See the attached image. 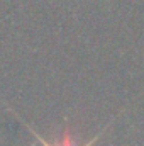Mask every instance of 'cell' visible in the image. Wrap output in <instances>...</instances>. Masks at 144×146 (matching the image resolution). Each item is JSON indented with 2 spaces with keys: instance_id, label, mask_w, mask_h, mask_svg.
<instances>
[{
  "instance_id": "obj_1",
  "label": "cell",
  "mask_w": 144,
  "mask_h": 146,
  "mask_svg": "<svg viewBox=\"0 0 144 146\" xmlns=\"http://www.w3.org/2000/svg\"><path fill=\"white\" fill-rule=\"evenodd\" d=\"M29 129L32 131V127H29ZM104 131H105V129H104ZM104 131H102V133H104ZM32 133H34V131H32ZM102 133H98V134H97V136H95L92 141H88L85 146H93V143H95V141H97V139L102 136ZM34 134H36L37 139L41 141V145H42V146H53V145H49L46 139H42V138H41L37 133H34ZM56 146H76V145H75V139H73V136H71V133H70V127H65V131H63V136H61V139L58 141V145H56Z\"/></svg>"
}]
</instances>
